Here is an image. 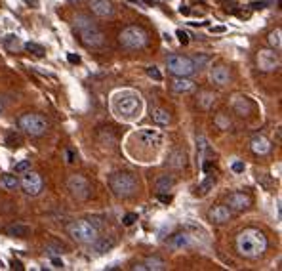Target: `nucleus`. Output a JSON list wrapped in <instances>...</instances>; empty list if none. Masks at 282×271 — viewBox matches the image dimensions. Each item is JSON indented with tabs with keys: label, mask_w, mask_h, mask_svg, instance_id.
Instances as JSON below:
<instances>
[{
	"label": "nucleus",
	"mask_w": 282,
	"mask_h": 271,
	"mask_svg": "<svg viewBox=\"0 0 282 271\" xmlns=\"http://www.w3.org/2000/svg\"><path fill=\"white\" fill-rule=\"evenodd\" d=\"M111 107H113V113L120 121L124 122H134L137 121L143 113V100L141 95L134 90H122V92H116L113 95V102H111Z\"/></svg>",
	"instance_id": "obj_1"
},
{
	"label": "nucleus",
	"mask_w": 282,
	"mask_h": 271,
	"mask_svg": "<svg viewBox=\"0 0 282 271\" xmlns=\"http://www.w3.org/2000/svg\"><path fill=\"white\" fill-rule=\"evenodd\" d=\"M236 250L244 258H259L267 250V237L259 229H244L236 237Z\"/></svg>",
	"instance_id": "obj_2"
},
{
	"label": "nucleus",
	"mask_w": 282,
	"mask_h": 271,
	"mask_svg": "<svg viewBox=\"0 0 282 271\" xmlns=\"http://www.w3.org/2000/svg\"><path fill=\"white\" fill-rule=\"evenodd\" d=\"M109 185H111V191L118 199H128V197L135 195V191H137V180L130 172H114V174H111Z\"/></svg>",
	"instance_id": "obj_3"
},
{
	"label": "nucleus",
	"mask_w": 282,
	"mask_h": 271,
	"mask_svg": "<svg viewBox=\"0 0 282 271\" xmlns=\"http://www.w3.org/2000/svg\"><path fill=\"white\" fill-rule=\"evenodd\" d=\"M67 231L76 243L82 244H90L92 241L99 237V229L90 220H76V222L67 225Z\"/></svg>",
	"instance_id": "obj_4"
},
{
	"label": "nucleus",
	"mask_w": 282,
	"mask_h": 271,
	"mask_svg": "<svg viewBox=\"0 0 282 271\" xmlns=\"http://www.w3.org/2000/svg\"><path fill=\"white\" fill-rule=\"evenodd\" d=\"M118 41H120L122 48H126V50H139L147 44V33L139 25H130L120 33Z\"/></svg>",
	"instance_id": "obj_5"
},
{
	"label": "nucleus",
	"mask_w": 282,
	"mask_h": 271,
	"mask_svg": "<svg viewBox=\"0 0 282 271\" xmlns=\"http://www.w3.org/2000/svg\"><path fill=\"white\" fill-rule=\"evenodd\" d=\"M19 128L27 136L38 138L48 130V121L38 113H27V115H23L19 119Z\"/></svg>",
	"instance_id": "obj_6"
},
{
	"label": "nucleus",
	"mask_w": 282,
	"mask_h": 271,
	"mask_svg": "<svg viewBox=\"0 0 282 271\" xmlns=\"http://www.w3.org/2000/svg\"><path fill=\"white\" fill-rule=\"evenodd\" d=\"M166 65H168L170 73L175 76H191L196 71L195 65H193V61H191V57H187V55H179V54L168 55Z\"/></svg>",
	"instance_id": "obj_7"
},
{
	"label": "nucleus",
	"mask_w": 282,
	"mask_h": 271,
	"mask_svg": "<svg viewBox=\"0 0 282 271\" xmlns=\"http://www.w3.org/2000/svg\"><path fill=\"white\" fill-rule=\"evenodd\" d=\"M67 187H69V191H71V195L76 197L78 201H84V199H88V197H90V191H92V187H90V182H88L84 176H80V174H74V176L69 178V180H67Z\"/></svg>",
	"instance_id": "obj_8"
},
{
	"label": "nucleus",
	"mask_w": 282,
	"mask_h": 271,
	"mask_svg": "<svg viewBox=\"0 0 282 271\" xmlns=\"http://www.w3.org/2000/svg\"><path fill=\"white\" fill-rule=\"evenodd\" d=\"M78 34H80L82 44H86V46L90 48H99L103 46V42H105V34H103V31H99V27H97L95 23L80 29Z\"/></svg>",
	"instance_id": "obj_9"
},
{
	"label": "nucleus",
	"mask_w": 282,
	"mask_h": 271,
	"mask_svg": "<svg viewBox=\"0 0 282 271\" xmlns=\"http://www.w3.org/2000/svg\"><path fill=\"white\" fill-rule=\"evenodd\" d=\"M280 65V57H278V52L275 50H259L257 52V67L265 71V73H271V71H276Z\"/></svg>",
	"instance_id": "obj_10"
},
{
	"label": "nucleus",
	"mask_w": 282,
	"mask_h": 271,
	"mask_svg": "<svg viewBox=\"0 0 282 271\" xmlns=\"http://www.w3.org/2000/svg\"><path fill=\"white\" fill-rule=\"evenodd\" d=\"M134 140H137L143 147H153V145L158 147V145L164 142V136H162L160 130L156 128H143L139 130V132H135Z\"/></svg>",
	"instance_id": "obj_11"
},
{
	"label": "nucleus",
	"mask_w": 282,
	"mask_h": 271,
	"mask_svg": "<svg viewBox=\"0 0 282 271\" xmlns=\"http://www.w3.org/2000/svg\"><path fill=\"white\" fill-rule=\"evenodd\" d=\"M19 187L27 195H38L42 191V178L36 174V172H31V170H27L25 174H23V178H21L19 182Z\"/></svg>",
	"instance_id": "obj_12"
},
{
	"label": "nucleus",
	"mask_w": 282,
	"mask_h": 271,
	"mask_svg": "<svg viewBox=\"0 0 282 271\" xmlns=\"http://www.w3.org/2000/svg\"><path fill=\"white\" fill-rule=\"evenodd\" d=\"M227 204H229V208H231V210L242 212V210H246V208H250L252 199H250V195H246V193L236 191V193H231V195H229Z\"/></svg>",
	"instance_id": "obj_13"
},
{
	"label": "nucleus",
	"mask_w": 282,
	"mask_h": 271,
	"mask_svg": "<svg viewBox=\"0 0 282 271\" xmlns=\"http://www.w3.org/2000/svg\"><path fill=\"white\" fill-rule=\"evenodd\" d=\"M231 218H233V212H231V208L225 206V204H217V206H214V208L208 210V220L214 222V224H225Z\"/></svg>",
	"instance_id": "obj_14"
},
{
	"label": "nucleus",
	"mask_w": 282,
	"mask_h": 271,
	"mask_svg": "<svg viewBox=\"0 0 282 271\" xmlns=\"http://www.w3.org/2000/svg\"><path fill=\"white\" fill-rule=\"evenodd\" d=\"M90 10L92 14H95L97 17H109L113 15V4L109 0H90Z\"/></svg>",
	"instance_id": "obj_15"
},
{
	"label": "nucleus",
	"mask_w": 282,
	"mask_h": 271,
	"mask_svg": "<svg viewBox=\"0 0 282 271\" xmlns=\"http://www.w3.org/2000/svg\"><path fill=\"white\" fill-rule=\"evenodd\" d=\"M92 246H90V250L94 252L95 256H101V254H105V252H109L111 248H113L114 244H116V241H114L113 237H103V239H95V241H92Z\"/></svg>",
	"instance_id": "obj_16"
},
{
	"label": "nucleus",
	"mask_w": 282,
	"mask_h": 271,
	"mask_svg": "<svg viewBox=\"0 0 282 271\" xmlns=\"http://www.w3.org/2000/svg\"><path fill=\"white\" fill-rule=\"evenodd\" d=\"M210 81L214 82V84H217V86H225V84L231 82V73H229L227 67L217 65V67H214L210 71Z\"/></svg>",
	"instance_id": "obj_17"
},
{
	"label": "nucleus",
	"mask_w": 282,
	"mask_h": 271,
	"mask_svg": "<svg viewBox=\"0 0 282 271\" xmlns=\"http://www.w3.org/2000/svg\"><path fill=\"white\" fill-rule=\"evenodd\" d=\"M250 147H252V151H254L255 155H267L269 151H271V142L263 134H257L252 138Z\"/></svg>",
	"instance_id": "obj_18"
},
{
	"label": "nucleus",
	"mask_w": 282,
	"mask_h": 271,
	"mask_svg": "<svg viewBox=\"0 0 282 271\" xmlns=\"http://www.w3.org/2000/svg\"><path fill=\"white\" fill-rule=\"evenodd\" d=\"M172 90L175 94H189L195 90V82L189 81L187 76H177L175 81H172Z\"/></svg>",
	"instance_id": "obj_19"
},
{
	"label": "nucleus",
	"mask_w": 282,
	"mask_h": 271,
	"mask_svg": "<svg viewBox=\"0 0 282 271\" xmlns=\"http://www.w3.org/2000/svg\"><path fill=\"white\" fill-rule=\"evenodd\" d=\"M134 269L137 271H162V269H166V264H164V260H160V258H147L145 260V264H137L134 265Z\"/></svg>",
	"instance_id": "obj_20"
},
{
	"label": "nucleus",
	"mask_w": 282,
	"mask_h": 271,
	"mask_svg": "<svg viewBox=\"0 0 282 271\" xmlns=\"http://www.w3.org/2000/svg\"><path fill=\"white\" fill-rule=\"evenodd\" d=\"M191 244H193V241L189 237V233H177L168 241V246L174 250H183V248H189Z\"/></svg>",
	"instance_id": "obj_21"
},
{
	"label": "nucleus",
	"mask_w": 282,
	"mask_h": 271,
	"mask_svg": "<svg viewBox=\"0 0 282 271\" xmlns=\"http://www.w3.org/2000/svg\"><path fill=\"white\" fill-rule=\"evenodd\" d=\"M6 235L8 237H17V239H25L31 235V227L27 224H12L6 227Z\"/></svg>",
	"instance_id": "obj_22"
},
{
	"label": "nucleus",
	"mask_w": 282,
	"mask_h": 271,
	"mask_svg": "<svg viewBox=\"0 0 282 271\" xmlns=\"http://www.w3.org/2000/svg\"><path fill=\"white\" fill-rule=\"evenodd\" d=\"M196 151H198V161H200L202 164V161H206L210 157V153H212L206 136H198V138H196Z\"/></svg>",
	"instance_id": "obj_23"
},
{
	"label": "nucleus",
	"mask_w": 282,
	"mask_h": 271,
	"mask_svg": "<svg viewBox=\"0 0 282 271\" xmlns=\"http://www.w3.org/2000/svg\"><path fill=\"white\" fill-rule=\"evenodd\" d=\"M174 185H175V180L172 176H168V174H164V176H160L156 180V191H158V193H168Z\"/></svg>",
	"instance_id": "obj_24"
},
{
	"label": "nucleus",
	"mask_w": 282,
	"mask_h": 271,
	"mask_svg": "<svg viewBox=\"0 0 282 271\" xmlns=\"http://www.w3.org/2000/svg\"><path fill=\"white\" fill-rule=\"evenodd\" d=\"M0 185H2L4 189L15 191L19 187V180H17L14 174H2V176H0Z\"/></svg>",
	"instance_id": "obj_25"
},
{
	"label": "nucleus",
	"mask_w": 282,
	"mask_h": 271,
	"mask_svg": "<svg viewBox=\"0 0 282 271\" xmlns=\"http://www.w3.org/2000/svg\"><path fill=\"white\" fill-rule=\"evenodd\" d=\"M250 107H252V103H250L246 98H242V95H238L235 100V103H233V109H235L238 115H248Z\"/></svg>",
	"instance_id": "obj_26"
},
{
	"label": "nucleus",
	"mask_w": 282,
	"mask_h": 271,
	"mask_svg": "<svg viewBox=\"0 0 282 271\" xmlns=\"http://www.w3.org/2000/svg\"><path fill=\"white\" fill-rule=\"evenodd\" d=\"M153 121H155L156 124H160V126H168L172 117H170V113L164 111V109H155V111H153Z\"/></svg>",
	"instance_id": "obj_27"
},
{
	"label": "nucleus",
	"mask_w": 282,
	"mask_h": 271,
	"mask_svg": "<svg viewBox=\"0 0 282 271\" xmlns=\"http://www.w3.org/2000/svg\"><path fill=\"white\" fill-rule=\"evenodd\" d=\"M2 42H4V46H6L10 52H19L21 48H23V42H21L15 34H8Z\"/></svg>",
	"instance_id": "obj_28"
},
{
	"label": "nucleus",
	"mask_w": 282,
	"mask_h": 271,
	"mask_svg": "<svg viewBox=\"0 0 282 271\" xmlns=\"http://www.w3.org/2000/svg\"><path fill=\"white\" fill-rule=\"evenodd\" d=\"M280 29H275V31H271V33H269V44H271V46L275 48L276 52H278V50H280L282 48V41H280Z\"/></svg>",
	"instance_id": "obj_29"
},
{
	"label": "nucleus",
	"mask_w": 282,
	"mask_h": 271,
	"mask_svg": "<svg viewBox=\"0 0 282 271\" xmlns=\"http://www.w3.org/2000/svg\"><path fill=\"white\" fill-rule=\"evenodd\" d=\"M170 164L175 166V168H183L185 166V153L183 151H174L172 159H170Z\"/></svg>",
	"instance_id": "obj_30"
},
{
	"label": "nucleus",
	"mask_w": 282,
	"mask_h": 271,
	"mask_svg": "<svg viewBox=\"0 0 282 271\" xmlns=\"http://www.w3.org/2000/svg\"><path fill=\"white\" fill-rule=\"evenodd\" d=\"M94 21H92V17H88V15H76L74 17V29L76 31H80V29H84V27H88V25H92Z\"/></svg>",
	"instance_id": "obj_31"
},
{
	"label": "nucleus",
	"mask_w": 282,
	"mask_h": 271,
	"mask_svg": "<svg viewBox=\"0 0 282 271\" xmlns=\"http://www.w3.org/2000/svg\"><path fill=\"white\" fill-rule=\"evenodd\" d=\"M191 61H193V65H195V69H204L206 65L210 63V57L208 55H204V54H196L195 57H191Z\"/></svg>",
	"instance_id": "obj_32"
},
{
	"label": "nucleus",
	"mask_w": 282,
	"mask_h": 271,
	"mask_svg": "<svg viewBox=\"0 0 282 271\" xmlns=\"http://www.w3.org/2000/svg\"><path fill=\"white\" fill-rule=\"evenodd\" d=\"M4 142H6L8 147H19L21 145V138L15 132H8L6 138H4Z\"/></svg>",
	"instance_id": "obj_33"
},
{
	"label": "nucleus",
	"mask_w": 282,
	"mask_h": 271,
	"mask_svg": "<svg viewBox=\"0 0 282 271\" xmlns=\"http://www.w3.org/2000/svg\"><path fill=\"white\" fill-rule=\"evenodd\" d=\"M23 48H25V50H29L31 54L38 55V57H41V55H44V52H46V50H44L41 44H34V42H27V44H23Z\"/></svg>",
	"instance_id": "obj_34"
},
{
	"label": "nucleus",
	"mask_w": 282,
	"mask_h": 271,
	"mask_svg": "<svg viewBox=\"0 0 282 271\" xmlns=\"http://www.w3.org/2000/svg\"><path fill=\"white\" fill-rule=\"evenodd\" d=\"M214 183H215L214 178H206V180H204V182H202L200 185H198V193H200V195H204V193H208V191L212 189V187H214Z\"/></svg>",
	"instance_id": "obj_35"
},
{
	"label": "nucleus",
	"mask_w": 282,
	"mask_h": 271,
	"mask_svg": "<svg viewBox=\"0 0 282 271\" xmlns=\"http://www.w3.org/2000/svg\"><path fill=\"white\" fill-rule=\"evenodd\" d=\"M147 75L151 76V79H155V81H162V73L155 67V65L147 67Z\"/></svg>",
	"instance_id": "obj_36"
},
{
	"label": "nucleus",
	"mask_w": 282,
	"mask_h": 271,
	"mask_svg": "<svg viewBox=\"0 0 282 271\" xmlns=\"http://www.w3.org/2000/svg\"><path fill=\"white\" fill-rule=\"evenodd\" d=\"M214 100H215V95L208 94V92H204V94H202V100H200L202 107H210V103H214Z\"/></svg>",
	"instance_id": "obj_37"
},
{
	"label": "nucleus",
	"mask_w": 282,
	"mask_h": 271,
	"mask_svg": "<svg viewBox=\"0 0 282 271\" xmlns=\"http://www.w3.org/2000/svg\"><path fill=\"white\" fill-rule=\"evenodd\" d=\"M135 222H137V214H134V212H130V214L122 218V224L124 225H134Z\"/></svg>",
	"instance_id": "obj_38"
},
{
	"label": "nucleus",
	"mask_w": 282,
	"mask_h": 271,
	"mask_svg": "<svg viewBox=\"0 0 282 271\" xmlns=\"http://www.w3.org/2000/svg\"><path fill=\"white\" fill-rule=\"evenodd\" d=\"M15 172H27V170H31V161H21V163H17L14 166Z\"/></svg>",
	"instance_id": "obj_39"
},
{
	"label": "nucleus",
	"mask_w": 282,
	"mask_h": 271,
	"mask_svg": "<svg viewBox=\"0 0 282 271\" xmlns=\"http://www.w3.org/2000/svg\"><path fill=\"white\" fill-rule=\"evenodd\" d=\"M231 168H233V172H236V174H242V172L246 170V164L242 163V161H235V163L231 164Z\"/></svg>",
	"instance_id": "obj_40"
},
{
	"label": "nucleus",
	"mask_w": 282,
	"mask_h": 271,
	"mask_svg": "<svg viewBox=\"0 0 282 271\" xmlns=\"http://www.w3.org/2000/svg\"><path fill=\"white\" fill-rule=\"evenodd\" d=\"M269 2H271V0H255L250 6H252V10H263V8H267Z\"/></svg>",
	"instance_id": "obj_41"
},
{
	"label": "nucleus",
	"mask_w": 282,
	"mask_h": 271,
	"mask_svg": "<svg viewBox=\"0 0 282 271\" xmlns=\"http://www.w3.org/2000/svg\"><path fill=\"white\" fill-rule=\"evenodd\" d=\"M175 36H177V41L182 42V44H187V42H189V34L183 33L182 29H179V31H175Z\"/></svg>",
	"instance_id": "obj_42"
},
{
	"label": "nucleus",
	"mask_w": 282,
	"mask_h": 271,
	"mask_svg": "<svg viewBox=\"0 0 282 271\" xmlns=\"http://www.w3.org/2000/svg\"><path fill=\"white\" fill-rule=\"evenodd\" d=\"M52 267H55V269H63L65 264H63V260H61V258H52Z\"/></svg>",
	"instance_id": "obj_43"
},
{
	"label": "nucleus",
	"mask_w": 282,
	"mask_h": 271,
	"mask_svg": "<svg viewBox=\"0 0 282 271\" xmlns=\"http://www.w3.org/2000/svg\"><path fill=\"white\" fill-rule=\"evenodd\" d=\"M46 252H48V254H52V256H55L57 252H63V250H59V246H54V244H48V246H46Z\"/></svg>",
	"instance_id": "obj_44"
},
{
	"label": "nucleus",
	"mask_w": 282,
	"mask_h": 271,
	"mask_svg": "<svg viewBox=\"0 0 282 271\" xmlns=\"http://www.w3.org/2000/svg\"><path fill=\"white\" fill-rule=\"evenodd\" d=\"M67 60L71 61V63H80V55H74V54H69Z\"/></svg>",
	"instance_id": "obj_45"
},
{
	"label": "nucleus",
	"mask_w": 282,
	"mask_h": 271,
	"mask_svg": "<svg viewBox=\"0 0 282 271\" xmlns=\"http://www.w3.org/2000/svg\"><path fill=\"white\" fill-rule=\"evenodd\" d=\"M65 157H67V163H74V153L71 149L65 151Z\"/></svg>",
	"instance_id": "obj_46"
},
{
	"label": "nucleus",
	"mask_w": 282,
	"mask_h": 271,
	"mask_svg": "<svg viewBox=\"0 0 282 271\" xmlns=\"http://www.w3.org/2000/svg\"><path fill=\"white\" fill-rule=\"evenodd\" d=\"M158 201H162V203H170V201H172V195H162V193H158Z\"/></svg>",
	"instance_id": "obj_47"
},
{
	"label": "nucleus",
	"mask_w": 282,
	"mask_h": 271,
	"mask_svg": "<svg viewBox=\"0 0 282 271\" xmlns=\"http://www.w3.org/2000/svg\"><path fill=\"white\" fill-rule=\"evenodd\" d=\"M25 2H27V4H33V8L38 6V2H36V0H25Z\"/></svg>",
	"instance_id": "obj_48"
},
{
	"label": "nucleus",
	"mask_w": 282,
	"mask_h": 271,
	"mask_svg": "<svg viewBox=\"0 0 282 271\" xmlns=\"http://www.w3.org/2000/svg\"><path fill=\"white\" fill-rule=\"evenodd\" d=\"M69 2H73V4H76V2H80V0H69Z\"/></svg>",
	"instance_id": "obj_49"
}]
</instances>
